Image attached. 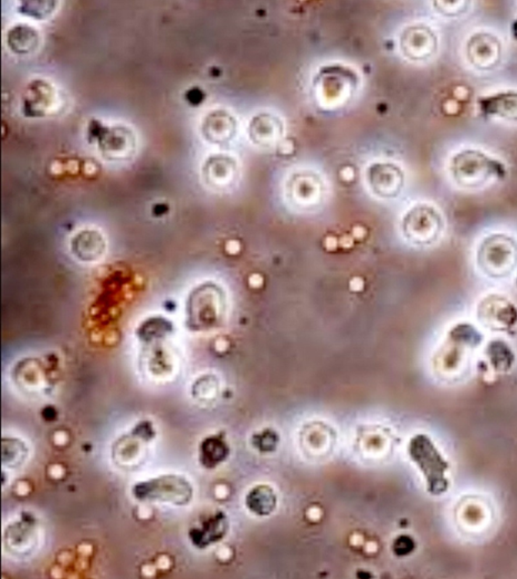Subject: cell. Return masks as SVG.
Wrapping results in <instances>:
<instances>
[{
    "label": "cell",
    "mask_w": 517,
    "mask_h": 579,
    "mask_svg": "<svg viewBox=\"0 0 517 579\" xmlns=\"http://www.w3.org/2000/svg\"><path fill=\"white\" fill-rule=\"evenodd\" d=\"M449 174L456 184L466 189L484 187L505 176V167L486 153L465 149L454 154L448 165Z\"/></svg>",
    "instance_id": "1"
},
{
    "label": "cell",
    "mask_w": 517,
    "mask_h": 579,
    "mask_svg": "<svg viewBox=\"0 0 517 579\" xmlns=\"http://www.w3.org/2000/svg\"><path fill=\"white\" fill-rule=\"evenodd\" d=\"M445 220L440 211L427 202L409 207L401 216L399 233L411 247L425 248L434 246L443 235Z\"/></svg>",
    "instance_id": "2"
},
{
    "label": "cell",
    "mask_w": 517,
    "mask_h": 579,
    "mask_svg": "<svg viewBox=\"0 0 517 579\" xmlns=\"http://www.w3.org/2000/svg\"><path fill=\"white\" fill-rule=\"evenodd\" d=\"M478 267L491 278L502 279L513 273L517 265L516 240L505 234H493L478 248Z\"/></svg>",
    "instance_id": "3"
},
{
    "label": "cell",
    "mask_w": 517,
    "mask_h": 579,
    "mask_svg": "<svg viewBox=\"0 0 517 579\" xmlns=\"http://www.w3.org/2000/svg\"><path fill=\"white\" fill-rule=\"evenodd\" d=\"M467 61L478 71L490 72L501 65L502 43L490 32H477L468 38L465 46Z\"/></svg>",
    "instance_id": "4"
},
{
    "label": "cell",
    "mask_w": 517,
    "mask_h": 579,
    "mask_svg": "<svg viewBox=\"0 0 517 579\" xmlns=\"http://www.w3.org/2000/svg\"><path fill=\"white\" fill-rule=\"evenodd\" d=\"M367 185L378 199H396L405 187V175L395 165H375L367 173Z\"/></svg>",
    "instance_id": "5"
},
{
    "label": "cell",
    "mask_w": 517,
    "mask_h": 579,
    "mask_svg": "<svg viewBox=\"0 0 517 579\" xmlns=\"http://www.w3.org/2000/svg\"><path fill=\"white\" fill-rule=\"evenodd\" d=\"M401 42L402 49L411 60H427L438 51V37L432 28L425 25L408 27Z\"/></svg>",
    "instance_id": "6"
},
{
    "label": "cell",
    "mask_w": 517,
    "mask_h": 579,
    "mask_svg": "<svg viewBox=\"0 0 517 579\" xmlns=\"http://www.w3.org/2000/svg\"><path fill=\"white\" fill-rule=\"evenodd\" d=\"M285 195L293 207L311 210L322 204L324 191L318 179L299 178L287 183Z\"/></svg>",
    "instance_id": "7"
},
{
    "label": "cell",
    "mask_w": 517,
    "mask_h": 579,
    "mask_svg": "<svg viewBox=\"0 0 517 579\" xmlns=\"http://www.w3.org/2000/svg\"><path fill=\"white\" fill-rule=\"evenodd\" d=\"M479 111L486 118L517 121V91L506 90L488 95L479 101Z\"/></svg>",
    "instance_id": "8"
},
{
    "label": "cell",
    "mask_w": 517,
    "mask_h": 579,
    "mask_svg": "<svg viewBox=\"0 0 517 579\" xmlns=\"http://www.w3.org/2000/svg\"><path fill=\"white\" fill-rule=\"evenodd\" d=\"M485 302L496 312L494 315L479 317L486 328H490L491 331H507L517 321V311L514 305L502 297L491 296L486 298Z\"/></svg>",
    "instance_id": "9"
},
{
    "label": "cell",
    "mask_w": 517,
    "mask_h": 579,
    "mask_svg": "<svg viewBox=\"0 0 517 579\" xmlns=\"http://www.w3.org/2000/svg\"><path fill=\"white\" fill-rule=\"evenodd\" d=\"M55 90L45 81H35L28 87L24 98L25 112L32 117H42L50 111L55 100Z\"/></svg>",
    "instance_id": "10"
},
{
    "label": "cell",
    "mask_w": 517,
    "mask_h": 579,
    "mask_svg": "<svg viewBox=\"0 0 517 579\" xmlns=\"http://www.w3.org/2000/svg\"><path fill=\"white\" fill-rule=\"evenodd\" d=\"M100 138L103 153L114 159L128 156L135 143L131 132L122 128L104 131L103 136Z\"/></svg>",
    "instance_id": "11"
},
{
    "label": "cell",
    "mask_w": 517,
    "mask_h": 579,
    "mask_svg": "<svg viewBox=\"0 0 517 579\" xmlns=\"http://www.w3.org/2000/svg\"><path fill=\"white\" fill-rule=\"evenodd\" d=\"M7 45L14 53L26 55L39 47L40 35L30 26L17 25L8 31Z\"/></svg>",
    "instance_id": "12"
},
{
    "label": "cell",
    "mask_w": 517,
    "mask_h": 579,
    "mask_svg": "<svg viewBox=\"0 0 517 579\" xmlns=\"http://www.w3.org/2000/svg\"><path fill=\"white\" fill-rule=\"evenodd\" d=\"M276 498L272 490L266 487L257 488L247 499L248 509L258 515H268L275 507Z\"/></svg>",
    "instance_id": "13"
},
{
    "label": "cell",
    "mask_w": 517,
    "mask_h": 579,
    "mask_svg": "<svg viewBox=\"0 0 517 579\" xmlns=\"http://www.w3.org/2000/svg\"><path fill=\"white\" fill-rule=\"evenodd\" d=\"M227 447L223 441L217 438L207 439L203 446L201 455L203 460L207 467H215L227 457Z\"/></svg>",
    "instance_id": "14"
},
{
    "label": "cell",
    "mask_w": 517,
    "mask_h": 579,
    "mask_svg": "<svg viewBox=\"0 0 517 579\" xmlns=\"http://www.w3.org/2000/svg\"><path fill=\"white\" fill-rule=\"evenodd\" d=\"M23 13L28 16L42 18L52 14L57 5L55 2H25L22 3Z\"/></svg>",
    "instance_id": "15"
},
{
    "label": "cell",
    "mask_w": 517,
    "mask_h": 579,
    "mask_svg": "<svg viewBox=\"0 0 517 579\" xmlns=\"http://www.w3.org/2000/svg\"><path fill=\"white\" fill-rule=\"evenodd\" d=\"M471 3L469 2H436V9L443 16L456 17L464 15Z\"/></svg>",
    "instance_id": "16"
},
{
    "label": "cell",
    "mask_w": 517,
    "mask_h": 579,
    "mask_svg": "<svg viewBox=\"0 0 517 579\" xmlns=\"http://www.w3.org/2000/svg\"><path fill=\"white\" fill-rule=\"evenodd\" d=\"M411 548H413V543L408 537H399L395 544V550L398 555L409 553Z\"/></svg>",
    "instance_id": "17"
},
{
    "label": "cell",
    "mask_w": 517,
    "mask_h": 579,
    "mask_svg": "<svg viewBox=\"0 0 517 579\" xmlns=\"http://www.w3.org/2000/svg\"><path fill=\"white\" fill-rule=\"evenodd\" d=\"M201 96H203V93L198 89H191L187 93V100L190 103L197 104L201 100Z\"/></svg>",
    "instance_id": "18"
},
{
    "label": "cell",
    "mask_w": 517,
    "mask_h": 579,
    "mask_svg": "<svg viewBox=\"0 0 517 579\" xmlns=\"http://www.w3.org/2000/svg\"><path fill=\"white\" fill-rule=\"evenodd\" d=\"M512 35L517 40V19L512 25Z\"/></svg>",
    "instance_id": "19"
}]
</instances>
